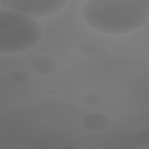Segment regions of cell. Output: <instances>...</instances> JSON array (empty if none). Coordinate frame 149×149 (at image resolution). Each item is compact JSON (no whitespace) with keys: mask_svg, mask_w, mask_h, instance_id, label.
<instances>
[{"mask_svg":"<svg viewBox=\"0 0 149 149\" xmlns=\"http://www.w3.org/2000/svg\"><path fill=\"white\" fill-rule=\"evenodd\" d=\"M60 148H68V149H70V148H75V147H73V146H62V147H61Z\"/></svg>","mask_w":149,"mask_h":149,"instance_id":"7c38bea8","label":"cell"},{"mask_svg":"<svg viewBox=\"0 0 149 149\" xmlns=\"http://www.w3.org/2000/svg\"><path fill=\"white\" fill-rule=\"evenodd\" d=\"M134 142L140 146H148L149 145V129L143 128L137 130L133 135Z\"/></svg>","mask_w":149,"mask_h":149,"instance_id":"52a82bcc","label":"cell"},{"mask_svg":"<svg viewBox=\"0 0 149 149\" xmlns=\"http://www.w3.org/2000/svg\"><path fill=\"white\" fill-rule=\"evenodd\" d=\"M65 0H0L3 9L12 10L38 19L48 17L61 11L67 5Z\"/></svg>","mask_w":149,"mask_h":149,"instance_id":"3957f363","label":"cell"},{"mask_svg":"<svg viewBox=\"0 0 149 149\" xmlns=\"http://www.w3.org/2000/svg\"><path fill=\"white\" fill-rule=\"evenodd\" d=\"M79 49L83 55L91 56L97 54L100 51V48L94 42H85L80 45Z\"/></svg>","mask_w":149,"mask_h":149,"instance_id":"ba28073f","label":"cell"},{"mask_svg":"<svg viewBox=\"0 0 149 149\" xmlns=\"http://www.w3.org/2000/svg\"><path fill=\"white\" fill-rule=\"evenodd\" d=\"M81 100L87 106L94 107L101 105L104 101V95L98 91H90L82 95Z\"/></svg>","mask_w":149,"mask_h":149,"instance_id":"8992f818","label":"cell"},{"mask_svg":"<svg viewBox=\"0 0 149 149\" xmlns=\"http://www.w3.org/2000/svg\"><path fill=\"white\" fill-rule=\"evenodd\" d=\"M84 128L93 132L105 130L110 125V120L107 115L101 112H91L86 113L81 120Z\"/></svg>","mask_w":149,"mask_h":149,"instance_id":"5b68a950","label":"cell"},{"mask_svg":"<svg viewBox=\"0 0 149 149\" xmlns=\"http://www.w3.org/2000/svg\"><path fill=\"white\" fill-rule=\"evenodd\" d=\"M42 27L36 19L6 9L0 10V53L29 51L42 38Z\"/></svg>","mask_w":149,"mask_h":149,"instance_id":"7a4b0ae2","label":"cell"},{"mask_svg":"<svg viewBox=\"0 0 149 149\" xmlns=\"http://www.w3.org/2000/svg\"><path fill=\"white\" fill-rule=\"evenodd\" d=\"M9 79L16 83H23L27 81L30 77V73L24 69H19L12 70L9 73Z\"/></svg>","mask_w":149,"mask_h":149,"instance_id":"9c48e42d","label":"cell"},{"mask_svg":"<svg viewBox=\"0 0 149 149\" xmlns=\"http://www.w3.org/2000/svg\"><path fill=\"white\" fill-rule=\"evenodd\" d=\"M30 70L35 74L39 75L52 74L58 69V61L53 57L40 55L34 58L30 62Z\"/></svg>","mask_w":149,"mask_h":149,"instance_id":"277c9868","label":"cell"},{"mask_svg":"<svg viewBox=\"0 0 149 149\" xmlns=\"http://www.w3.org/2000/svg\"><path fill=\"white\" fill-rule=\"evenodd\" d=\"M46 94L49 96L54 97L58 94V90L55 87H51L47 90Z\"/></svg>","mask_w":149,"mask_h":149,"instance_id":"8fae6325","label":"cell"},{"mask_svg":"<svg viewBox=\"0 0 149 149\" xmlns=\"http://www.w3.org/2000/svg\"><path fill=\"white\" fill-rule=\"evenodd\" d=\"M128 45L123 41L114 42L111 45V50L113 53L122 54L125 53L128 50Z\"/></svg>","mask_w":149,"mask_h":149,"instance_id":"30bf717a","label":"cell"},{"mask_svg":"<svg viewBox=\"0 0 149 149\" xmlns=\"http://www.w3.org/2000/svg\"><path fill=\"white\" fill-rule=\"evenodd\" d=\"M84 21L98 32L120 35L139 30L149 20L147 1L87 0L79 7Z\"/></svg>","mask_w":149,"mask_h":149,"instance_id":"6da1fadb","label":"cell"}]
</instances>
